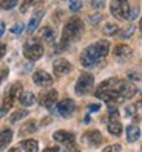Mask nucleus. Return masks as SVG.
Here are the masks:
<instances>
[{
	"label": "nucleus",
	"mask_w": 142,
	"mask_h": 152,
	"mask_svg": "<svg viewBox=\"0 0 142 152\" xmlns=\"http://www.w3.org/2000/svg\"><path fill=\"white\" fill-rule=\"evenodd\" d=\"M110 51V43L106 40H99L90 46H87L82 54H81V63L85 68H91L94 65H97L101 60H104Z\"/></svg>",
	"instance_id": "obj_1"
},
{
	"label": "nucleus",
	"mask_w": 142,
	"mask_h": 152,
	"mask_svg": "<svg viewBox=\"0 0 142 152\" xmlns=\"http://www.w3.org/2000/svg\"><path fill=\"white\" fill-rule=\"evenodd\" d=\"M84 31V22L79 17H71V19L65 23L64 31H62V39H60V48L65 49L70 42H73L76 39L81 37V34Z\"/></svg>",
	"instance_id": "obj_2"
},
{
	"label": "nucleus",
	"mask_w": 142,
	"mask_h": 152,
	"mask_svg": "<svg viewBox=\"0 0 142 152\" xmlns=\"http://www.w3.org/2000/svg\"><path fill=\"white\" fill-rule=\"evenodd\" d=\"M110 12H111L113 17H116V19H119V20H127L128 12H130L128 0H111Z\"/></svg>",
	"instance_id": "obj_3"
},
{
	"label": "nucleus",
	"mask_w": 142,
	"mask_h": 152,
	"mask_svg": "<svg viewBox=\"0 0 142 152\" xmlns=\"http://www.w3.org/2000/svg\"><path fill=\"white\" fill-rule=\"evenodd\" d=\"M22 85L20 83H13L10 88L6 89L5 92V97H3V106L2 108H5L6 111H10V108L14 104V102L17 100V97H20L22 94Z\"/></svg>",
	"instance_id": "obj_4"
},
{
	"label": "nucleus",
	"mask_w": 142,
	"mask_h": 152,
	"mask_svg": "<svg viewBox=\"0 0 142 152\" xmlns=\"http://www.w3.org/2000/svg\"><path fill=\"white\" fill-rule=\"evenodd\" d=\"M94 85V77L88 72H84L79 75L76 82V94L77 95H85L87 92H90V89Z\"/></svg>",
	"instance_id": "obj_5"
},
{
	"label": "nucleus",
	"mask_w": 142,
	"mask_h": 152,
	"mask_svg": "<svg viewBox=\"0 0 142 152\" xmlns=\"http://www.w3.org/2000/svg\"><path fill=\"white\" fill-rule=\"evenodd\" d=\"M43 46H42V43L39 42H31V43H26L25 46H23V56L31 60V61H36V60H39L42 56H43Z\"/></svg>",
	"instance_id": "obj_6"
},
{
	"label": "nucleus",
	"mask_w": 142,
	"mask_h": 152,
	"mask_svg": "<svg viewBox=\"0 0 142 152\" xmlns=\"http://www.w3.org/2000/svg\"><path fill=\"white\" fill-rule=\"evenodd\" d=\"M119 83H121V80L119 78H106V80H104V82L97 86V89H96V97L97 95H101V94H104V92H108V91H118L119 89Z\"/></svg>",
	"instance_id": "obj_7"
},
{
	"label": "nucleus",
	"mask_w": 142,
	"mask_h": 152,
	"mask_svg": "<svg viewBox=\"0 0 142 152\" xmlns=\"http://www.w3.org/2000/svg\"><path fill=\"white\" fill-rule=\"evenodd\" d=\"M74 111H76V104H74V102L71 100V98H65V100H62V102L57 103V112L64 118H70Z\"/></svg>",
	"instance_id": "obj_8"
},
{
	"label": "nucleus",
	"mask_w": 142,
	"mask_h": 152,
	"mask_svg": "<svg viewBox=\"0 0 142 152\" xmlns=\"http://www.w3.org/2000/svg\"><path fill=\"white\" fill-rule=\"evenodd\" d=\"M33 82L37 86H40V88H48V86L53 85L54 80H53V77L47 72V71L39 69V71H36V72L33 74Z\"/></svg>",
	"instance_id": "obj_9"
},
{
	"label": "nucleus",
	"mask_w": 142,
	"mask_h": 152,
	"mask_svg": "<svg viewBox=\"0 0 142 152\" xmlns=\"http://www.w3.org/2000/svg\"><path fill=\"white\" fill-rule=\"evenodd\" d=\"M59 98V94L56 89H51V91H47V92H42L39 95V103L42 106H45V108H53V106L56 104Z\"/></svg>",
	"instance_id": "obj_10"
},
{
	"label": "nucleus",
	"mask_w": 142,
	"mask_h": 152,
	"mask_svg": "<svg viewBox=\"0 0 142 152\" xmlns=\"http://www.w3.org/2000/svg\"><path fill=\"white\" fill-rule=\"evenodd\" d=\"M82 141L88 146H99L102 143V134L96 129H91L82 135Z\"/></svg>",
	"instance_id": "obj_11"
},
{
	"label": "nucleus",
	"mask_w": 142,
	"mask_h": 152,
	"mask_svg": "<svg viewBox=\"0 0 142 152\" xmlns=\"http://www.w3.org/2000/svg\"><path fill=\"white\" fill-rule=\"evenodd\" d=\"M71 63L65 58H57L54 63H53V71H54V74L57 77H62V75H67L70 71H71Z\"/></svg>",
	"instance_id": "obj_12"
},
{
	"label": "nucleus",
	"mask_w": 142,
	"mask_h": 152,
	"mask_svg": "<svg viewBox=\"0 0 142 152\" xmlns=\"http://www.w3.org/2000/svg\"><path fill=\"white\" fill-rule=\"evenodd\" d=\"M119 94L124 97V98H131V97H135L136 92H138V88L133 85L131 82H122L121 80V83H119Z\"/></svg>",
	"instance_id": "obj_13"
},
{
	"label": "nucleus",
	"mask_w": 142,
	"mask_h": 152,
	"mask_svg": "<svg viewBox=\"0 0 142 152\" xmlns=\"http://www.w3.org/2000/svg\"><path fill=\"white\" fill-rule=\"evenodd\" d=\"M113 54H114V57L119 58V60H125V58H130L133 56V49L128 46V45L121 43V45H118V46L113 49Z\"/></svg>",
	"instance_id": "obj_14"
},
{
	"label": "nucleus",
	"mask_w": 142,
	"mask_h": 152,
	"mask_svg": "<svg viewBox=\"0 0 142 152\" xmlns=\"http://www.w3.org/2000/svg\"><path fill=\"white\" fill-rule=\"evenodd\" d=\"M53 138L59 143H65V145H73L74 143V134L67 132V131H57L53 134Z\"/></svg>",
	"instance_id": "obj_15"
},
{
	"label": "nucleus",
	"mask_w": 142,
	"mask_h": 152,
	"mask_svg": "<svg viewBox=\"0 0 142 152\" xmlns=\"http://www.w3.org/2000/svg\"><path fill=\"white\" fill-rule=\"evenodd\" d=\"M43 14H45V10H43L42 5H40L39 11L36 10L34 15L31 17V20H30V23H28V32H34L36 29H37V26H39V23H40V20H42Z\"/></svg>",
	"instance_id": "obj_16"
},
{
	"label": "nucleus",
	"mask_w": 142,
	"mask_h": 152,
	"mask_svg": "<svg viewBox=\"0 0 142 152\" xmlns=\"http://www.w3.org/2000/svg\"><path fill=\"white\" fill-rule=\"evenodd\" d=\"M19 102L22 106H25V108H28V106H33L36 104V102H37V98H36V95L30 91H26V92H22L20 97H19Z\"/></svg>",
	"instance_id": "obj_17"
},
{
	"label": "nucleus",
	"mask_w": 142,
	"mask_h": 152,
	"mask_svg": "<svg viewBox=\"0 0 142 152\" xmlns=\"http://www.w3.org/2000/svg\"><path fill=\"white\" fill-rule=\"evenodd\" d=\"M11 140H13V131L11 129L5 128V129L0 131V151L5 149L8 145H10Z\"/></svg>",
	"instance_id": "obj_18"
},
{
	"label": "nucleus",
	"mask_w": 142,
	"mask_h": 152,
	"mask_svg": "<svg viewBox=\"0 0 142 152\" xmlns=\"http://www.w3.org/2000/svg\"><path fill=\"white\" fill-rule=\"evenodd\" d=\"M139 137H141V131H139V128L136 126V124H130V126L127 128V140H128V143H135V141H138Z\"/></svg>",
	"instance_id": "obj_19"
},
{
	"label": "nucleus",
	"mask_w": 142,
	"mask_h": 152,
	"mask_svg": "<svg viewBox=\"0 0 142 152\" xmlns=\"http://www.w3.org/2000/svg\"><path fill=\"white\" fill-rule=\"evenodd\" d=\"M20 146H22V149L25 152H39V143H37V140H34V138L23 140Z\"/></svg>",
	"instance_id": "obj_20"
},
{
	"label": "nucleus",
	"mask_w": 142,
	"mask_h": 152,
	"mask_svg": "<svg viewBox=\"0 0 142 152\" xmlns=\"http://www.w3.org/2000/svg\"><path fill=\"white\" fill-rule=\"evenodd\" d=\"M108 132L111 134V135H121L122 134V124L119 120H110L108 121Z\"/></svg>",
	"instance_id": "obj_21"
},
{
	"label": "nucleus",
	"mask_w": 142,
	"mask_h": 152,
	"mask_svg": "<svg viewBox=\"0 0 142 152\" xmlns=\"http://www.w3.org/2000/svg\"><path fill=\"white\" fill-rule=\"evenodd\" d=\"M36 131H37V123H36L34 120H30V121H26L23 126H22L20 134H22V135H25V134H33Z\"/></svg>",
	"instance_id": "obj_22"
},
{
	"label": "nucleus",
	"mask_w": 142,
	"mask_h": 152,
	"mask_svg": "<svg viewBox=\"0 0 142 152\" xmlns=\"http://www.w3.org/2000/svg\"><path fill=\"white\" fill-rule=\"evenodd\" d=\"M23 117H28V111H25V109L14 111V112L11 114V117H10V121H11V123H16V121L22 120Z\"/></svg>",
	"instance_id": "obj_23"
},
{
	"label": "nucleus",
	"mask_w": 142,
	"mask_h": 152,
	"mask_svg": "<svg viewBox=\"0 0 142 152\" xmlns=\"http://www.w3.org/2000/svg\"><path fill=\"white\" fill-rule=\"evenodd\" d=\"M119 31V26L116 25V23H106L105 26H104V34L105 35H114V34H116Z\"/></svg>",
	"instance_id": "obj_24"
},
{
	"label": "nucleus",
	"mask_w": 142,
	"mask_h": 152,
	"mask_svg": "<svg viewBox=\"0 0 142 152\" xmlns=\"http://www.w3.org/2000/svg\"><path fill=\"white\" fill-rule=\"evenodd\" d=\"M40 37L45 40V42H53V39H54V31L47 26V28H43L40 31Z\"/></svg>",
	"instance_id": "obj_25"
},
{
	"label": "nucleus",
	"mask_w": 142,
	"mask_h": 152,
	"mask_svg": "<svg viewBox=\"0 0 142 152\" xmlns=\"http://www.w3.org/2000/svg\"><path fill=\"white\" fill-rule=\"evenodd\" d=\"M17 5V0H2L0 2V10H13Z\"/></svg>",
	"instance_id": "obj_26"
},
{
	"label": "nucleus",
	"mask_w": 142,
	"mask_h": 152,
	"mask_svg": "<svg viewBox=\"0 0 142 152\" xmlns=\"http://www.w3.org/2000/svg\"><path fill=\"white\" fill-rule=\"evenodd\" d=\"M136 109H138V106L136 104H128L127 108H125V114H127V117H133V118H136L138 115H136Z\"/></svg>",
	"instance_id": "obj_27"
},
{
	"label": "nucleus",
	"mask_w": 142,
	"mask_h": 152,
	"mask_svg": "<svg viewBox=\"0 0 142 152\" xmlns=\"http://www.w3.org/2000/svg\"><path fill=\"white\" fill-rule=\"evenodd\" d=\"M70 10L71 11L82 10V2H81V0H71V2H70Z\"/></svg>",
	"instance_id": "obj_28"
},
{
	"label": "nucleus",
	"mask_w": 142,
	"mask_h": 152,
	"mask_svg": "<svg viewBox=\"0 0 142 152\" xmlns=\"http://www.w3.org/2000/svg\"><path fill=\"white\" fill-rule=\"evenodd\" d=\"M33 3H34V0H23V3H22V6H20V12H26L30 10V6H33Z\"/></svg>",
	"instance_id": "obj_29"
},
{
	"label": "nucleus",
	"mask_w": 142,
	"mask_h": 152,
	"mask_svg": "<svg viewBox=\"0 0 142 152\" xmlns=\"http://www.w3.org/2000/svg\"><path fill=\"white\" fill-rule=\"evenodd\" d=\"M101 20H102V14H93V15H90V19H88V22H90L91 25L99 23Z\"/></svg>",
	"instance_id": "obj_30"
},
{
	"label": "nucleus",
	"mask_w": 142,
	"mask_h": 152,
	"mask_svg": "<svg viewBox=\"0 0 142 152\" xmlns=\"http://www.w3.org/2000/svg\"><path fill=\"white\" fill-rule=\"evenodd\" d=\"M138 12H139V8L138 6H130V12H128V19H136L138 17Z\"/></svg>",
	"instance_id": "obj_31"
},
{
	"label": "nucleus",
	"mask_w": 142,
	"mask_h": 152,
	"mask_svg": "<svg viewBox=\"0 0 142 152\" xmlns=\"http://www.w3.org/2000/svg\"><path fill=\"white\" fill-rule=\"evenodd\" d=\"M133 29H135V26H133V25H130L128 28H125V29H124V32H121V37H124V39L130 37V35L133 34Z\"/></svg>",
	"instance_id": "obj_32"
},
{
	"label": "nucleus",
	"mask_w": 142,
	"mask_h": 152,
	"mask_svg": "<svg viewBox=\"0 0 142 152\" xmlns=\"http://www.w3.org/2000/svg\"><path fill=\"white\" fill-rule=\"evenodd\" d=\"M22 31H23V23H16L13 28H11V32L13 34H17V35H19Z\"/></svg>",
	"instance_id": "obj_33"
},
{
	"label": "nucleus",
	"mask_w": 142,
	"mask_h": 152,
	"mask_svg": "<svg viewBox=\"0 0 142 152\" xmlns=\"http://www.w3.org/2000/svg\"><path fill=\"white\" fill-rule=\"evenodd\" d=\"M102 152H121V145H111V146H106Z\"/></svg>",
	"instance_id": "obj_34"
},
{
	"label": "nucleus",
	"mask_w": 142,
	"mask_h": 152,
	"mask_svg": "<svg viewBox=\"0 0 142 152\" xmlns=\"http://www.w3.org/2000/svg\"><path fill=\"white\" fill-rule=\"evenodd\" d=\"M105 5V0H91V6L96 8V10H99V8H102Z\"/></svg>",
	"instance_id": "obj_35"
},
{
	"label": "nucleus",
	"mask_w": 142,
	"mask_h": 152,
	"mask_svg": "<svg viewBox=\"0 0 142 152\" xmlns=\"http://www.w3.org/2000/svg\"><path fill=\"white\" fill-rule=\"evenodd\" d=\"M8 72H10V71H8V68H3L2 71H0V83H2L3 80L8 77Z\"/></svg>",
	"instance_id": "obj_36"
},
{
	"label": "nucleus",
	"mask_w": 142,
	"mask_h": 152,
	"mask_svg": "<svg viewBox=\"0 0 142 152\" xmlns=\"http://www.w3.org/2000/svg\"><path fill=\"white\" fill-rule=\"evenodd\" d=\"M5 54H6V45L5 43H0V60L3 58Z\"/></svg>",
	"instance_id": "obj_37"
},
{
	"label": "nucleus",
	"mask_w": 142,
	"mask_h": 152,
	"mask_svg": "<svg viewBox=\"0 0 142 152\" xmlns=\"http://www.w3.org/2000/svg\"><path fill=\"white\" fill-rule=\"evenodd\" d=\"M88 109H90V112H96L101 109V104H90L88 106Z\"/></svg>",
	"instance_id": "obj_38"
},
{
	"label": "nucleus",
	"mask_w": 142,
	"mask_h": 152,
	"mask_svg": "<svg viewBox=\"0 0 142 152\" xmlns=\"http://www.w3.org/2000/svg\"><path fill=\"white\" fill-rule=\"evenodd\" d=\"M43 152H59V148L57 146H53V148H47Z\"/></svg>",
	"instance_id": "obj_39"
},
{
	"label": "nucleus",
	"mask_w": 142,
	"mask_h": 152,
	"mask_svg": "<svg viewBox=\"0 0 142 152\" xmlns=\"http://www.w3.org/2000/svg\"><path fill=\"white\" fill-rule=\"evenodd\" d=\"M3 32H5V23H3V22H0V37L3 35Z\"/></svg>",
	"instance_id": "obj_40"
},
{
	"label": "nucleus",
	"mask_w": 142,
	"mask_h": 152,
	"mask_svg": "<svg viewBox=\"0 0 142 152\" xmlns=\"http://www.w3.org/2000/svg\"><path fill=\"white\" fill-rule=\"evenodd\" d=\"M130 78H141V74H130Z\"/></svg>",
	"instance_id": "obj_41"
},
{
	"label": "nucleus",
	"mask_w": 142,
	"mask_h": 152,
	"mask_svg": "<svg viewBox=\"0 0 142 152\" xmlns=\"http://www.w3.org/2000/svg\"><path fill=\"white\" fill-rule=\"evenodd\" d=\"M6 112H8V111H6L5 108H2V109H0V118H2V115H5Z\"/></svg>",
	"instance_id": "obj_42"
},
{
	"label": "nucleus",
	"mask_w": 142,
	"mask_h": 152,
	"mask_svg": "<svg viewBox=\"0 0 142 152\" xmlns=\"http://www.w3.org/2000/svg\"><path fill=\"white\" fill-rule=\"evenodd\" d=\"M10 152H20V149L19 148H13V149H10Z\"/></svg>",
	"instance_id": "obj_43"
},
{
	"label": "nucleus",
	"mask_w": 142,
	"mask_h": 152,
	"mask_svg": "<svg viewBox=\"0 0 142 152\" xmlns=\"http://www.w3.org/2000/svg\"><path fill=\"white\" fill-rule=\"evenodd\" d=\"M139 31H141V34H142V17H141V22H139Z\"/></svg>",
	"instance_id": "obj_44"
},
{
	"label": "nucleus",
	"mask_w": 142,
	"mask_h": 152,
	"mask_svg": "<svg viewBox=\"0 0 142 152\" xmlns=\"http://www.w3.org/2000/svg\"><path fill=\"white\" fill-rule=\"evenodd\" d=\"M138 104H139V106H141V108H142V102H139V103H138Z\"/></svg>",
	"instance_id": "obj_45"
}]
</instances>
